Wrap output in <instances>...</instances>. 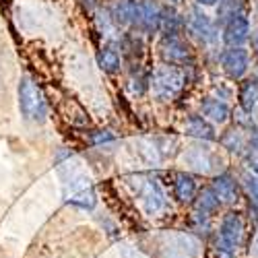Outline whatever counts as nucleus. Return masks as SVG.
<instances>
[{"instance_id": "obj_17", "label": "nucleus", "mask_w": 258, "mask_h": 258, "mask_svg": "<svg viewBox=\"0 0 258 258\" xmlns=\"http://www.w3.org/2000/svg\"><path fill=\"white\" fill-rule=\"evenodd\" d=\"M238 101L246 116H252L258 110V79H242L240 89H238Z\"/></svg>"}, {"instance_id": "obj_11", "label": "nucleus", "mask_w": 258, "mask_h": 258, "mask_svg": "<svg viewBox=\"0 0 258 258\" xmlns=\"http://www.w3.org/2000/svg\"><path fill=\"white\" fill-rule=\"evenodd\" d=\"M163 7L157 0H139V23L137 29L143 33H157L161 23Z\"/></svg>"}, {"instance_id": "obj_13", "label": "nucleus", "mask_w": 258, "mask_h": 258, "mask_svg": "<svg viewBox=\"0 0 258 258\" xmlns=\"http://www.w3.org/2000/svg\"><path fill=\"white\" fill-rule=\"evenodd\" d=\"M211 188L215 190V195L221 201V205H233L238 203L240 199V186H238V180H235L231 174H219L213 178V184Z\"/></svg>"}, {"instance_id": "obj_1", "label": "nucleus", "mask_w": 258, "mask_h": 258, "mask_svg": "<svg viewBox=\"0 0 258 258\" xmlns=\"http://www.w3.org/2000/svg\"><path fill=\"white\" fill-rule=\"evenodd\" d=\"M186 83H188L186 67L161 64L149 77V91L157 101H171L184 91Z\"/></svg>"}, {"instance_id": "obj_4", "label": "nucleus", "mask_w": 258, "mask_h": 258, "mask_svg": "<svg viewBox=\"0 0 258 258\" xmlns=\"http://www.w3.org/2000/svg\"><path fill=\"white\" fill-rule=\"evenodd\" d=\"M219 62L227 79L242 81L250 71V52L246 46H225L219 54Z\"/></svg>"}, {"instance_id": "obj_7", "label": "nucleus", "mask_w": 258, "mask_h": 258, "mask_svg": "<svg viewBox=\"0 0 258 258\" xmlns=\"http://www.w3.org/2000/svg\"><path fill=\"white\" fill-rule=\"evenodd\" d=\"M252 37V25L244 11H238L223 23L221 39L225 46H246Z\"/></svg>"}, {"instance_id": "obj_15", "label": "nucleus", "mask_w": 258, "mask_h": 258, "mask_svg": "<svg viewBox=\"0 0 258 258\" xmlns=\"http://www.w3.org/2000/svg\"><path fill=\"white\" fill-rule=\"evenodd\" d=\"M184 133L188 137H192V139H199V141H215V139H217V133H215V124L209 122L201 114H192V116L186 118Z\"/></svg>"}, {"instance_id": "obj_20", "label": "nucleus", "mask_w": 258, "mask_h": 258, "mask_svg": "<svg viewBox=\"0 0 258 258\" xmlns=\"http://www.w3.org/2000/svg\"><path fill=\"white\" fill-rule=\"evenodd\" d=\"M219 207H221V201L217 199V195H215V190L211 186L199 192V197H197V213L201 215V217H211V215L217 213Z\"/></svg>"}, {"instance_id": "obj_14", "label": "nucleus", "mask_w": 258, "mask_h": 258, "mask_svg": "<svg viewBox=\"0 0 258 258\" xmlns=\"http://www.w3.org/2000/svg\"><path fill=\"white\" fill-rule=\"evenodd\" d=\"M201 116H205L213 124H225L231 118V107L225 99L207 97L201 101Z\"/></svg>"}, {"instance_id": "obj_21", "label": "nucleus", "mask_w": 258, "mask_h": 258, "mask_svg": "<svg viewBox=\"0 0 258 258\" xmlns=\"http://www.w3.org/2000/svg\"><path fill=\"white\" fill-rule=\"evenodd\" d=\"M246 143H248V137L244 135L242 128H229V131L221 137V145L225 149H229V151H235V153L244 151Z\"/></svg>"}, {"instance_id": "obj_18", "label": "nucleus", "mask_w": 258, "mask_h": 258, "mask_svg": "<svg viewBox=\"0 0 258 258\" xmlns=\"http://www.w3.org/2000/svg\"><path fill=\"white\" fill-rule=\"evenodd\" d=\"M184 31V15L176 11L174 5H165L161 11V23H159V33L163 37H178Z\"/></svg>"}, {"instance_id": "obj_23", "label": "nucleus", "mask_w": 258, "mask_h": 258, "mask_svg": "<svg viewBox=\"0 0 258 258\" xmlns=\"http://www.w3.org/2000/svg\"><path fill=\"white\" fill-rule=\"evenodd\" d=\"M116 141L114 133L110 131H93L91 137H89V143L95 145V147H103V145H112Z\"/></svg>"}, {"instance_id": "obj_27", "label": "nucleus", "mask_w": 258, "mask_h": 258, "mask_svg": "<svg viewBox=\"0 0 258 258\" xmlns=\"http://www.w3.org/2000/svg\"><path fill=\"white\" fill-rule=\"evenodd\" d=\"M250 41H252V48H254V52L258 54V31H254V33H252Z\"/></svg>"}, {"instance_id": "obj_6", "label": "nucleus", "mask_w": 258, "mask_h": 258, "mask_svg": "<svg viewBox=\"0 0 258 258\" xmlns=\"http://www.w3.org/2000/svg\"><path fill=\"white\" fill-rule=\"evenodd\" d=\"M67 203H71L77 209L83 211H91L97 205V197L95 190L89 182V178H85L83 174H75L71 176V180L67 182Z\"/></svg>"}, {"instance_id": "obj_26", "label": "nucleus", "mask_w": 258, "mask_h": 258, "mask_svg": "<svg viewBox=\"0 0 258 258\" xmlns=\"http://www.w3.org/2000/svg\"><path fill=\"white\" fill-rule=\"evenodd\" d=\"M221 3V0H195V5H199V7H217Z\"/></svg>"}, {"instance_id": "obj_12", "label": "nucleus", "mask_w": 258, "mask_h": 258, "mask_svg": "<svg viewBox=\"0 0 258 258\" xmlns=\"http://www.w3.org/2000/svg\"><path fill=\"white\" fill-rule=\"evenodd\" d=\"M139 192H141V199H143V207H145V211L149 215H157L165 207V192H163L161 184L155 178L153 180L151 178L145 180L141 184Z\"/></svg>"}, {"instance_id": "obj_19", "label": "nucleus", "mask_w": 258, "mask_h": 258, "mask_svg": "<svg viewBox=\"0 0 258 258\" xmlns=\"http://www.w3.org/2000/svg\"><path fill=\"white\" fill-rule=\"evenodd\" d=\"M97 67L107 73V75H116L122 69V56L114 46H101L97 52Z\"/></svg>"}, {"instance_id": "obj_16", "label": "nucleus", "mask_w": 258, "mask_h": 258, "mask_svg": "<svg viewBox=\"0 0 258 258\" xmlns=\"http://www.w3.org/2000/svg\"><path fill=\"white\" fill-rule=\"evenodd\" d=\"M171 188H174V197L180 203H192L199 195L197 188V180L188 171H176L174 174V182H171Z\"/></svg>"}, {"instance_id": "obj_28", "label": "nucleus", "mask_w": 258, "mask_h": 258, "mask_svg": "<svg viewBox=\"0 0 258 258\" xmlns=\"http://www.w3.org/2000/svg\"><path fill=\"white\" fill-rule=\"evenodd\" d=\"M182 3V0H167V5H174V7H178Z\"/></svg>"}, {"instance_id": "obj_25", "label": "nucleus", "mask_w": 258, "mask_h": 258, "mask_svg": "<svg viewBox=\"0 0 258 258\" xmlns=\"http://www.w3.org/2000/svg\"><path fill=\"white\" fill-rule=\"evenodd\" d=\"M215 256H217V258H235V252L217 246V248H215Z\"/></svg>"}, {"instance_id": "obj_3", "label": "nucleus", "mask_w": 258, "mask_h": 258, "mask_svg": "<svg viewBox=\"0 0 258 258\" xmlns=\"http://www.w3.org/2000/svg\"><path fill=\"white\" fill-rule=\"evenodd\" d=\"M184 31H188V35L192 39H197L199 44L203 46H211L217 41L219 37V29H217V23L199 7H190L186 13H184Z\"/></svg>"}, {"instance_id": "obj_5", "label": "nucleus", "mask_w": 258, "mask_h": 258, "mask_svg": "<svg viewBox=\"0 0 258 258\" xmlns=\"http://www.w3.org/2000/svg\"><path fill=\"white\" fill-rule=\"evenodd\" d=\"M165 258H201V242L190 233H169L161 242Z\"/></svg>"}, {"instance_id": "obj_8", "label": "nucleus", "mask_w": 258, "mask_h": 258, "mask_svg": "<svg viewBox=\"0 0 258 258\" xmlns=\"http://www.w3.org/2000/svg\"><path fill=\"white\" fill-rule=\"evenodd\" d=\"M159 54L163 58L165 64H176V67H188L195 60V52H192L190 44L182 37H163L161 46H159Z\"/></svg>"}, {"instance_id": "obj_29", "label": "nucleus", "mask_w": 258, "mask_h": 258, "mask_svg": "<svg viewBox=\"0 0 258 258\" xmlns=\"http://www.w3.org/2000/svg\"><path fill=\"white\" fill-rule=\"evenodd\" d=\"M254 171H258V157L254 159Z\"/></svg>"}, {"instance_id": "obj_2", "label": "nucleus", "mask_w": 258, "mask_h": 258, "mask_svg": "<svg viewBox=\"0 0 258 258\" xmlns=\"http://www.w3.org/2000/svg\"><path fill=\"white\" fill-rule=\"evenodd\" d=\"M17 101H19V112L27 122L41 124L48 120V99L39 85L29 77L23 75L17 85Z\"/></svg>"}, {"instance_id": "obj_22", "label": "nucleus", "mask_w": 258, "mask_h": 258, "mask_svg": "<svg viewBox=\"0 0 258 258\" xmlns=\"http://www.w3.org/2000/svg\"><path fill=\"white\" fill-rule=\"evenodd\" d=\"M246 190H248V197L254 203V207L258 209V171H252V174H246L244 178Z\"/></svg>"}, {"instance_id": "obj_9", "label": "nucleus", "mask_w": 258, "mask_h": 258, "mask_svg": "<svg viewBox=\"0 0 258 258\" xmlns=\"http://www.w3.org/2000/svg\"><path fill=\"white\" fill-rule=\"evenodd\" d=\"M242 235H244V221L240 213H227L221 219L219 225V240L217 246L235 252L238 246L242 244Z\"/></svg>"}, {"instance_id": "obj_10", "label": "nucleus", "mask_w": 258, "mask_h": 258, "mask_svg": "<svg viewBox=\"0 0 258 258\" xmlns=\"http://www.w3.org/2000/svg\"><path fill=\"white\" fill-rule=\"evenodd\" d=\"M112 23L122 29H137L139 23V0H116L110 9Z\"/></svg>"}, {"instance_id": "obj_24", "label": "nucleus", "mask_w": 258, "mask_h": 258, "mask_svg": "<svg viewBox=\"0 0 258 258\" xmlns=\"http://www.w3.org/2000/svg\"><path fill=\"white\" fill-rule=\"evenodd\" d=\"M122 258H149L135 246H122Z\"/></svg>"}]
</instances>
